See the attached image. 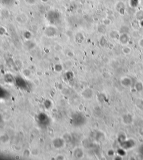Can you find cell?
Returning a JSON list of instances; mask_svg holds the SVG:
<instances>
[{"instance_id":"obj_3","label":"cell","mask_w":143,"mask_h":160,"mask_svg":"<svg viewBox=\"0 0 143 160\" xmlns=\"http://www.w3.org/2000/svg\"><path fill=\"white\" fill-rule=\"evenodd\" d=\"M36 1L37 0H25V2L29 5H34L36 2Z\"/></svg>"},{"instance_id":"obj_1","label":"cell","mask_w":143,"mask_h":160,"mask_svg":"<svg viewBox=\"0 0 143 160\" xmlns=\"http://www.w3.org/2000/svg\"><path fill=\"white\" fill-rule=\"evenodd\" d=\"M60 13L55 10H50L47 12L46 18L51 24H57L60 20Z\"/></svg>"},{"instance_id":"obj_2","label":"cell","mask_w":143,"mask_h":160,"mask_svg":"<svg viewBox=\"0 0 143 160\" xmlns=\"http://www.w3.org/2000/svg\"><path fill=\"white\" fill-rule=\"evenodd\" d=\"M45 33L46 35L49 37H53L55 35V34L56 33V29L54 27H47L45 30Z\"/></svg>"}]
</instances>
